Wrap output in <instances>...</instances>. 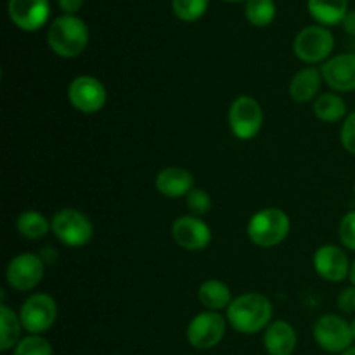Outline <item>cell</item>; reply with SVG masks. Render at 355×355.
Listing matches in <instances>:
<instances>
[{
  "label": "cell",
  "mask_w": 355,
  "mask_h": 355,
  "mask_svg": "<svg viewBox=\"0 0 355 355\" xmlns=\"http://www.w3.org/2000/svg\"><path fill=\"white\" fill-rule=\"evenodd\" d=\"M198 298H200L201 305L207 307L208 311H222L227 309L232 304L231 290L225 283L218 279H208L198 290Z\"/></svg>",
  "instance_id": "ffe728a7"
},
{
  "label": "cell",
  "mask_w": 355,
  "mask_h": 355,
  "mask_svg": "<svg viewBox=\"0 0 355 355\" xmlns=\"http://www.w3.org/2000/svg\"><path fill=\"white\" fill-rule=\"evenodd\" d=\"M225 335V319L218 312L207 311L198 314L187 326V340L198 350H210Z\"/></svg>",
  "instance_id": "30bf717a"
},
{
  "label": "cell",
  "mask_w": 355,
  "mask_h": 355,
  "mask_svg": "<svg viewBox=\"0 0 355 355\" xmlns=\"http://www.w3.org/2000/svg\"><path fill=\"white\" fill-rule=\"evenodd\" d=\"M224 2H243V0H224Z\"/></svg>",
  "instance_id": "d590c367"
},
{
  "label": "cell",
  "mask_w": 355,
  "mask_h": 355,
  "mask_svg": "<svg viewBox=\"0 0 355 355\" xmlns=\"http://www.w3.org/2000/svg\"><path fill=\"white\" fill-rule=\"evenodd\" d=\"M350 281H352V286H355V262L352 263V267H350Z\"/></svg>",
  "instance_id": "d6a6232c"
},
{
  "label": "cell",
  "mask_w": 355,
  "mask_h": 355,
  "mask_svg": "<svg viewBox=\"0 0 355 355\" xmlns=\"http://www.w3.org/2000/svg\"><path fill=\"white\" fill-rule=\"evenodd\" d=\"M342 24H343V30H345L347 33L355 37V10H349V14L345 16V19H343Z\"/></svg>",
  "instance_id": "1f68e13d"
},
{
  "label": "cell",
  "mask_w": 355,
  "mask_h": 355,
  "mask_svg": "<svg viewBox=\"0 0 355 355\" xmlns=\"http://www.w3.org/2000/svg\"><path fill=\"white\" fill-rule=\"evenodd\" d=\"M19 319L28 333L42 335L54 326L58 319V304L51 295L35 293L21 305Z\"/></svg>",
  "instance_id": "8992f818"
},
{
  "label": "cell",
  "mask_w": 355,
  "mask_h": 355,
  "mask_svg": "<svg viewBox=\"0 0 355 355\" xmlns=\"http://www.w3.org/2000/svg\"><path fill=\"white\" fill-rule=\"evenodd\" d=\"M335 49V37L324 26H307L297 35L293 42V51L300 61L315 64L329 58Z\"/></svg>",
  "instance_id": "52a82bcc"
},
{
  "label": "cell",
  "mask_w": 355,
  "mask_h": 355,
  "mask_svg": "<svg viewBox=\"0 0 355 355\" xmlns=\"http://www.w3.org/2000/svg\"><path fill=\"white\" fill-rule=\"evenodd\" d=\"M291 222L286 211L279 208H263L248 222V238L260 248H272L290 234Z\"/></svg>",
  "instance_id": "3957f363"
},
{
  "label": "cell",
  "mask_w": 355,
  "mask_h": 355,
  "mask_svg": "<svg viewBox=\"0 0 355 355\" xmlns=\"http://www.w3.org/2000/svg\"><path fill=\"white\" fill-rule=\"evenodd\" d=\"M14 355H52V345L42 335H30L17 343Z\"/></svg>",
  "instance_id": "484cf974"
},
{
  "label": "cell",
  "mask_w": 355,
  "mask_h": 355,
  "mask_svg": "<svg viewBox=\"0 0 355 355\" xmlns=\"http://www.w3.org/2000/svg\"><path fill=\"white\" fill-rule=\"evenodd\" d=\"M309 12L322 26L343 23L349 14V0H309Z\"/></svg>",
  "instance_id": "d6986e66"
},
{
  "label": "cell",
  "mask_w": 355,
  "mask_h": 355,
  "mask_svg": "<svg viewBox=\"0 0 355 355\" xmlns=\"http://www.w3.org/2000/svg\"><path fill=\"white\" fill-rule=\"evenodd\" d=\"M210 0H172L173 14L184 23H194L201 19L208 10Z\"/></svg>",
  "instance_id": "d4e9b609"
},
{
  "label": "cell",
  "mask_w": 355,
  "mask_h": 355,
  "mask_svg": "<svg viewBox=\"0 0 355 355\" xmlns=\"http://www.w3.org/2000/svg\"><path fill=\"white\" fill-rule=\"evenodd\" d=\"M340 141H342L345 151H349L350 155H355V111L350 113L345 118V121H343L342 130H340Z\"/></svg>",
  "instance_id": "f1b7e54d"
},
{
  "label": "cell",
  "mask_w": 355,
  "mask_h": 355,
  "mask_svg": "<svg viewBox=\"0 0 355 355\" xmlns=\"http://www.w3.org/2000/svg\"><path fill=\"white\" fill-rule=\"evenodd\" d=\"M263 345L269 355H291L297 349V331L286 321H274L266 328Z\"/></svg>",
  "instance_id": "e0dca14e"
},
{
  "label": "cell",
  "mask_w": 355,
  "mask_h": 355,
  "mask_svg": "<svg viewBox=\"0 0 355 355\" xmlns=\"http://www.w3.org/2000/svg\"><path fill=\"white\" fill-rule=\"evenodd\" d=\"M186 198H187V208H189V211L194 215V217L207 215L208 211L211 210V198L208 196L207 191L196 189V187H194Z\"/></svg>",
  "instance_id": "4316f807"
},
{
  "label": "cell",
  "mask_w": 355,
  "mask_h": 355,
  "mask_svg": "<svg viewBox=\"0 0 355 355\" xmlns=\"http://www.w3.org/2000/svg\"><path fill=\"white\" fill-rule=\"evenodd\" d=\"M314 114L321 121L335 123L347 116V103L336 94H322L314 101Z\"/></svg>",
  "instance_id": "7402d4cb"
},
{
  "label": "cell",
  "mask_w": 355,
  "mask_h": 355,
  "mask_svg": "<svg viewBox=\"0 0 355 355\" xmlns=\"http://www.w3.org/2000/svg\"><path fill=\"white\" fill-rule=\"evenodd\" d=\"M83 2H85V0H58L62 12L69 14V16H76V12L83 7Z\"/></svg>",
  "instance_id": "4dcf8cb0"
},
{
  "label": "cell",
  "mask_w": 355,
  "mask_h": 355,
  "mask_svg": "<svg viewBox=\"0 0 355 355\" xmlns=\"http://www.w3.org/2000/svg\"><path fill=\"white\" fill-rule=\"evenodd\" d=\"M263 125V111L259 101L241 96L229 107V127L239 141H252L259 135Z\"/></svg>",
  "instance_id": "5b68a950"
},
{
  "label": "cell",
  "mask_w": 355,
  "mask_h": 355,
  "mask_svg": "<svg viewBox=\"0 0 355 355\" xmlns=\"http://www.w3.org/2000/svg\"><path fill=\"white\" fill-rule=\"evenodd\" d=\"M16 229L26 239H40L47 236L49 231H52L51 222L47 220V217L35 210L21 214L16 220Z\"/></svg>",
  "instance_id": "603a6c76"
},
{
  "label": "cell",
  "mask_w": 355,
  "mask_h": 355,
  "mask_svg": "<svg viewBox=\"0 0 355 355\" xmlns=\"http://www.w3.org/2000/svg\"><path fill=\"white\" fill-rule=\"evenodd\" d=\"M52 232L66 246H85L92 239L94 225L85 214L75 208H62L52 217Z\"/></svg>",
  "instance_id": "277c9868"
},
{
  "label": "cell",
  "mask_w": 355,
  "mask_h": 355,
  "mask_svg": "<svg viewBox=\"0 0 355 355\" xmlns=\"http://www.w3.org/2000/svg\"><path fill=\"white\" fill-rule=\"evenodd\" d=\"M45 262L40 255L35 253H21L14 257L7 266V283L17 291L33 290L44 279Z\"/></svg>",
  "instance_id": "8fae6325"
},
{
  "label": "cell",
  "mask_w": 355,
  "mask_h": 355,
  "mask_svg": "<svg viewBox=\"0 0 355 355\" xmlns=\"http://www.w3.org/2000/svg\"><path fill=\"white\" fill-rule=\"evenodd\" d=\"M172 236L177 245L187 252H201L211 243L210 225L194 215L177 218L172 225Z\"/></svg>",
  "instance_id": "7c38bea8"
},
{
  "label": "cell",
  "mask_w": 355,
  "mask_h": 355,
  "mask_svg": "<svg viewBox=\"0 0 355 355\" xmlns=\"http://www.w3.org/2000/svg\"><path fill=\"white\" fill-rule=\"evenodd\" d=\"M245 16L253 26L266 28L276 17V3L274 0H246Z\"/></svg>",
  "instance_id": "cb8c5ba5"
},
{
  "label": "cell",
  "mask_w": 355,
  "mask_h": 355,
  "mask_svg": "<svg viewBox=\"0 0 355 355\" xmlns=\"http://www.w3.org/2000/svg\"><path fill=\"white\" fill-rule=\"evenodd\" d=\"M350 328H352V336H354V340H355V319L352 322H350Z\"/></svg>",
  "instance_id": "e575fe53"
},
{
  "label": "cell",
  "mask_w": 355,
  "mask_h": 355,
  "mask_svg": "<svg viewBox=\"0 0 355 355\" xmlns=\"http://www.w3.org/2000/svg\"><path fill=\"white\" fill-rule=\"evenodd\" d=\"M156 189L166 198L187 196L194 189V177L182 166H166L156 175Z\"/></svg>",
  "instance_id": "2e32d148"
},
{
  "label": "cell",
  "mask_w": 355,
  "mask_h": 355,
  "mask_svg": "<svg viewBox=\"0 0 355 355\" xmlns=\"http://www.w3.org/2000/svg\"><path fill=\"white\" fill-rule=\"evenodd\" d=\"M322 75L315 68H304L293 76L290 83V96L297 103H309L318 99L319 89H321Z\"/></svg>",
  "instance_id": "ac0fdd59"
},
{
  "label": "cell",
  "mask_w": 355,
  "mask_h": 355,
  "mask_svg": "<svg viewBox=\"0 0 355 355\" xmlns=\"http://www.w3.org/2000/svg\"><path fill=\"white\" fill-rule=\"evenodd\" d=\"M47 42L51 51L59 58H76L85 51L89 44V28L78 16L62 14L55 17L49 26Z\"/></svg>",
  "instance_id": "7a4b0ae2"
},
{
  "label": "cell",
  "mask_w": 355,
  "mask_h": 355,
  "mask_svg": "<svg viewBox=\"0 0 355 355\" xmlns=\"http://www.w3.org/2000/svg\"><path fill=\"white\" fill-rule=\"evenodd\" d=\"M272 318V304L260 293H245L227 307V321L243 335H255L267 328Z\"/></svg>",
  "instance_id": "6da1fadb"
},
{
  "label": "cell",
  "mask_w": 355,
  "mask_h": 355,
  "mask_svg": "<svg viewBox=\"0 0 355 355\" xmlns=\"http://www.w3.org/2000/svg\"><path fill=\"white\" fill-rule=\"evenodd\" d=\"M314 340L326 352L343 354L354 342L350 322L335 314L322 315L314 326Z\"/></svg>",
  "instance_id": "ba28073f"
},
{
  "label": "cell",
  "mask_w": 355,
  "mask_h": 355,
  "mask_svg": "<svg viewBox=\"0 0 355 355\" xmlns=\"http://www.w3.org/2000/svg\"><path fill=\"white\" fill-rule=\"evenodd\" d=\"M340 239L345 248L355 252V210L349 211L340 222Z\"/></svg>",
  "instance_id": "83f0119b"
},
{
  "label": "cell",
  "mask_w": 355,
  "mask_h": 355,
  "mask_svg": "<svg viewBox=\"0 0 355 355\" xmlns=\"http://www.w3.org/2000/svg\"><path fill=\"white\" fill-rule=\"evenodd\" d=\"M338 307L340 311L345 312V314H352V312H355V286L345 288V290L338 295Z\"/></svg>",
  "instance_id": "f546056e"
},
{
  "label": "cell",
  "mask_w": 355,
  "mask_h": 355,
  "mask_svg": "<svg viewBox=\"0 0 355 355\" xmlns=\"http://www.w3.org/2000/svg\"><path fill=\"white\" fill-rule=\"evenodd\" d=\"M322 80L336 92L355 90V54H338L321 68Z\"/></svg>",
  "instance_id": "9a60e30c"
},
{
  "label": "cell",
  "mask_w": 355,
  "mask_h": 355,
  "mask_svg": "<svg viewBox=\"0 0 355 355\" xmlns=\"http://www.w3.org/2000/svg\"><path fill=\"white\" fill-rule=\"evenodd\" d=\"M68 99L76 111L85 114L99 113L107 101V94L101 80L94 76H76L68 87Z\"/></svg>",
  "instance_id": "9c48e42d"
},
{
  "label": "cell",
  "mask_w": 355,
  "mask_h": 355,
  "mask_svg": "<svg viewBox=\"0 0 355 355\" xmlns=\"http://www.w3.org/2000/svg\"><path fill=\"white\" fill-rule=\"evenodd\" d=\"M350 262L347 253L335 245H324L314 253V269L329 283H342L350 276Z\"/></svg>",
  "instance_id": "5bb4252c"
},
{
  "label": "cell",
  "mask_w": 355,
  "mask_h": 355,
  "mask_svg": "<svg viewBox=\"0 0 355 355\" xmlns=\"http://www.w3.org/2000/svg\"><path fill=\"white\" fill-rule=\"evenodd\" d=\"M21 319L12 309H9L7 305L0 307V349L6 352V350L16 349L17 343L21 342Z\"/></svg>",
  "instance_id": "44dd1931"
},
{
  "label": "cell",
  "mask_w": 355,
  "mask_h": 355,
  "mask_svg": "<svg viewBox=\"0 0 355 355\" xmlns=\"http://www.w3.org/2000/svg\"><path fill=\"white\" fill-rule=\"evenodd\" d=\"M342 355H355V347H350V349H347Z\"/></svg>",
  "instance_id": "836d02e7"
},
{
  "label": "cell",
  "mask_w": 355,
  "mask_h": 355,
  "mask_svg": "<svg viewBox=\"0 0 355 355\" xmlns=\"http://www.w3.org/2000/svg\"><path fill=\"white\" fill-rule=\"evenodd\" d=\"M7 12L10 21L23 31H38L51 16L49 0H9Z\"/></svg>",
  "instance_id": "4fadbf2b"
}]
</instances>
